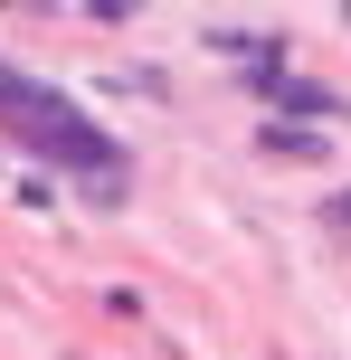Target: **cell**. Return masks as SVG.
<instances>
[{
    "label": "cell",
    "instance_id": "obj_1",
    "mask_svg": "<svg viewBox=\"0 0 351 360\" xmlns=\"http://www.w3.org/2000/svg\"><path fill=\"white\" fill-rule=\"evenodd\" d=\"M0 133H19L29 152H48L57 171H76V180H95V199H124V143H114L105 124H86V114L67 105V95L48 86V76H29V67H10L0 57Z\"/></svg>",
    "mask_w": 351,
    "mask_h": 360
},
{
    "label": "cell",
    "instance_id": "obj_2",
    "mask_svg": "<svg viewBox=\"0 0 351 360\" xmlns=\"http://www.w3.org/2000/svg\"><path fill=\"white\" fill-rule=\"evenodd\" d=\"M257 95L276 105L266 124H304V133H323V124H342V114H351L333 86H304V76H285V67H257Z\"/></svg>",
    "mask_w": 351,
    "mask_h": 360
},
{
    "label": "cell",
    "instance_id": "obj_3",
    "mask_svg": "<svg viewBox=\"0 0 351 360\" xmlns=\"http://www.w3.org/2000/svg\"><path fill=\"white\" fill-rule=\"evenodd\" d=\"M257 152H266V162H323V133H304V124H257Z\"/></svg>",
    "mask_w": 351,
    "mask_h": 360
},
{
    "label": "cell",
    "instance_id": "obj_4",
    "mask_svg": "<svg viewBox=\"0 0 351 360\" xmlns=\"http://www.w3.org/2000/svg\"><path fill=\"white\" fill-rule=\"evenodd\" d=\"M323 218H333V228H351V190H333V199H323Z\"/></svg>",
    "mask_w": 351,
    "mask_h": 360
}]
</instances>
